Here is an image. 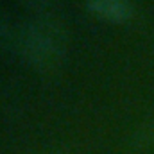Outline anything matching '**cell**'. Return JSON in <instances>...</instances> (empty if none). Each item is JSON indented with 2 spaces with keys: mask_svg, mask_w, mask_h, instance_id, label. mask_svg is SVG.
Wrapping results in <instances>:
<instances>
[{
  "mask_svg": "<svg viewBox=\"0 0 154 154\" xmlns=\"http://www.w3.org/2000/svg\"><path fill=\"white\" fill-rule=\"evenodd\" d=\"M52 154H63V152H52Z\"/></svg>",
  "mask_w": 154,
  "mask_h": 154,
  "instance_id": "obj_6",
  "label": "cell"
},
{
  "mask_svg": "<svg viewBox=\"0 0 154 154\" xmlns=\"http://www.w3.org/2000/svg\"><path fill=\"white\" fill-rule=\"evenodd\" d=\"M18 41H20V22L0 7V54L18 57Z\"/></svg>",
  "mask_w": 154,
  "mask_h": 154,
  "instance_id": "obj_3",
  "label": "cell"
},
{
  "mask_svg": "<svg viewBox=\"0 0 154 154\" xmlns=\"http://www.w3.org/2000/svg\"><path fill=\"white\" fill-rule=\"evenodd\" d=\"M86 5L95 16L113 23H124L134 14V4L131 0H86Z\"/></svg>",
  "mask_w": 154,
  "mask_h": 154,
  "instance_id": "obj_2",
  "label": "cell"
},
{
  "mask_svg": "<svg viewBox=\"0 0 154 154\" xmlns=\"http://www.w3.org/2000/svg\"><path fill=\"white\" fill-rule=\"evenodd\" d=\"M23 7H27V9H31V11H34L36 14L38 13H47V9L56 2V0H18Z\"/></svg>",
  "mask_w": 154,
  "mask_h": 154,
  "instance_id": "obj_5",
  "label": "cell"
},
{
  "mask_svg": "<svg viewBox=\"0 0 154 154\" xmlns=\"http://www.w3.org/2000/svg\"><path fill=\"white\" fill-rule=\"evenodd\" d=\"M131 143L138 151L152 147L154 145V120H149V122L142 124L138 129H134V133L131 136Z\"/></svg>",
  "mask_w": 154,
  "mask_h": 154,
  "instance_id": "obj_4",
  "label": "cell"
},
{
  "mask_svg": "<svg viewBox=\"0 0 154 154\" xmlns=\"http://www.w3.org/2000/svg\"><path fill=\"white\" fill-rule=\"evenodd\" d=\"M68 54L65 23L48 13H38L20 22L18 59L39 72L57 68Z\"/></svg>",
  "mask_w": 154,
  "mask_h": 154,
  "instance_id": "obj_1",
  "label": "cell"
}]
</instances>
